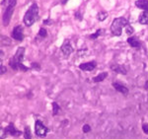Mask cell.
Here are the masks:
<instances>
[{"label":"cell","mask_w":148,"mask_h":139,"mask_svg":"<svg viewBox=\"0 0 148 139\" xmlns=\"http://www.w3.org/2000/svg\"><path fill=\"white\" fill-rule=\"evenodd\" d=\"M142 130L145 134H148V124L147 123L142 124Z\"/></svg>","instance_id":"cell-25"},{"label":"cell","mask_w":148,"mask_h":139,"mask_svg":"<svg viewBox=\"0 0 148 139\" xmlns=\"http://www.w3.org/2000/svg\"><path fill=\"white\" fill-rule=\"evenodd\" d=\"M128 43L132 46V47H139L140 46V43L138 41V40L135 37H130V38H128Z\"/></svg>","instance_id":"cell-15"},{"label":"cell","mask_w":148,"mask_h":139,"mask_svg":"<svg viewBox=\"0 0 148 139\" xmlns=\"http://www.w3.org/2000/svg\"><path fill=\"white\" fill-rule=\"evenodd\" d=\"M52 115H58L59 110H60V106H58V104L54 102V103L52 104Z\"/></svg>","instance_id":"cell-17"},{"label":"cell","mask_w":148,"mask_h":139,"mask_svg":"<svg viewBox=\"0 0 148 139\" xmlns=\"http://www.w3.org/2000/svg\"><path fill=\"white\" fill-rule=\"evenodd\" d=\"M107 17H108L107 12H99L98 15H97V19H98V21H100V22L104 21Z\"/></svg>","instance_id":"cell-19"},{"label":"cell","mask_w":148,"mask_h":139,"mask_svg":"<svg viewBox=\"0 0 148 139\" xmlns=\"http://www.w3.org/2000/svg\"><path fill=\"white\" fill-rule=\"evenodd\" d=\"M135 5L137 8L142 9L144 11H148V0H137V1H135Z\"/></svg>","instance_id":"cell-12"},{"label":"cell","mask_w":148,"mask_h":139,"mask_svg":"<svg viewBox=\"0 0 148 139\" xmlns=\"http://www.w3.org/2000/svg\"><path fill=\"white\" fill-rule=\"evenodd\" d=\"M108 76V73L107 72H102L100 74H98L97 76H95V77L93 78V82L95 83H100L102 82V81H104L107 78Z\"/></svg>","instance_id":"cell-14"},{"label":"cell","mask_w":148,"mask_h":139,"mask_svg":"<svg viewBox=\"0 0 148 139\" xmlns=\"http://www.w3.org/2000/svg\"><path fill=\"white\" fill-rule=\"evenodd\" d=\"M128 24V19L124 17H119L115 18V19L113 21L112 26H111V32L112 34L115 37H119L122 33V28L126 27Z\"/></svg>","instance_id":"cell-3"},{"label":"cell","mask_w":148,"mask_h":139,"mask_svg":"<svg viewBox=\"0 0 148 139\" xmlns=\"http://www.w3.org/2000/svg\"><path fill=\"white\" fill-rule=\"evenodd\" d=\"M111 69H112L114 72L122 74V75H126V74L128 73V70L126 69V67L119 65V64H113V65L111 66Z\"/></svg>","instance_id":"cell-11"},{"label":"cell","mask_w":148,"mask_h":139,"mask_svg":"<svg viewBox=\"0 0 148 139\" xmlns=\"http://www.w3.org/2000/svg\"><path fill=\"white\" fill-rule=\"evenodd\" d=\"M7 71V68L5 66H3V65H1V75H3L4 73H5Z\"/></svg>","instance_id":"cell-27"},{"label":"cell","mask_w":148,"mask_h":139,"mask_svg":"<svg viewBox=\"0 0 148 139\" xmlns=\"http://www.w3.org/2000/svg\"><path fill=\"white\" fill-rule=\"evenodd\" d=\"M97 66L96 61H89V62H84V63H81L79 65V68L83 71H93Z\"/></svg>","instance_id":"cell-9"},{"label":"cell","mask_w":148,"mask_h":139,"mask_svg":"<svg viewBox=\"0 0 148 139\" xmlns=\"http://www.w3.org/2000/svg\"><path fill=\"white\" fill-rule=\"evenodd\" d=\"M23 136H24V139H32V131L29 126L25 127L24 132H23Z\"/></svg>","instance_id":"cell-16"},{"label":"cell","mask_w":148,"mask_h":139,"mask_svg":"<svg viewBox=\"0 0 148 139\" xmlns=\"http://www.w3.org/2000/svg\"><path fill=\"white\" fill-rule=\"evenodd\" d=\"M16 3H17V0H9L8 5H7V8L5 10V12L3 14V25L5 27H7L10 23V20L12 18L14 9H15Z\"/></svg>","instance_id":"cell-4"},{"label":"cell","mask_w":148,"mask_h":139,"mask_svg":"<svg viewBox=\"0 0 148 139\" xmlns=\"http://www.w3.org/2000/svg\"><path fill=\"white\" fill-rule=\"evenodd\" d=\"M82 131L84 133H88V132H90L91 131V126L89 125V124H84V125L82 126Z\"/></svg>","instance_id":"cell-23"},{"label":"cell","mask_w":148,"mask_h":139,"mask_svg":"<svg viewBox=\"0 0 148 139\" xmlns=\"http://www.w3.org/2000/svg\"><path fill=\"white\" fill-rule=\"evenodd\" d=\"M50 21H52L50 19H48V20H45L43 21V24H50Z\"/></svg>","instance_id":"cell-28"},{"label":"cell","mask_w":148,"mask_h":139,"mask_svg":"<svg viewBox=\"0 0 148 139\" xmlns=\"http://www.w3.org/2000/svg\"><path fill=\"white\" fill-rule=\"evenodd\" d=\"M39 36L41 37V38H45V37L48 36L47 29H43V28H41L40 31H39Z\"/></svg>","instance_id":"cell-22"},{"label":"cell","mask_w":148,"mask_h":139,"mask_svg":"<svg viewBox=\"0 0 148 139\" xmlns=\"http://www.w3.org/2000/svg\"><path fill=\"white\" fill-rule=\"evenodd\" d=\"M101 34H102V29H98V30H97L96 33L90 35V39H91V40H96V39L98 38V37L100 36Z\"/></svg>","instance_id":"cell-20"},{"label":"cell","mask_w":148,"mask_h":139,"mask_svg":"<svg viewBox=\"0 0 148 139\" xmlns=\"http://www.w3.org/2000/svg\"><path fill=\"white\" fill-rule=\"evenodd\" d=\"M48 131H50V129L43 123L41 120H36V122H35V133L38 137L45 138L48 135Z\"/></svg>","instance_id":"cell-5"},{"label":"cell","mask_w":148,"mask_h":139,"mask_svg":"<svg viewBox=\"0 0 148 139\" xmlns=\"http://www.w3.org/2000/svg\"><path fill=\"white\" fill-rule=\"evenodd\" d=\"M113 87H114L117 92L122 93V94H124V95H128V92H129L128 88V87H126L124 85L121 84V83L114 82V83H113Z\"/></svg>","instance_id":"cell-10"},{"label":"cell","mask_w":148,"mask_h":139,"mask_svg":"<svg viewBox=\"0 0 148 139\" xmlns=\"http://www.w3.org/2000/svg\"><path fill=\"white\" fill-rule=\"evenodd\" d=\"M67 1H68V0H62V4H63V5H65V4L67 3Z\"/></svg>","instance_id":"cell-29"},{"label":"cell","mask_w":148,"mask_h":139,"mask_svg":"<svg viewBox=\"0 0 148 139\" xmlns=\"http://www.w3.org/2000/svg\"><path fill=\"white\" fill-rule=\"evenodd\" d=\"M4 132H5L6 135H11L14 136V137H19V136L22 135V131H20L19 129H17L15 127V125L13 124V122H10L8 126H6L4 128Z\"/></svg>","instance_id":"cell-6"},{"label":"cell","mask_w":148,"mask_h":139,"mask_svg":"<svg viewBox=\"0 0 148 139\" xmlns=\"http://www.w3.org/2000/svg\"><path fill=\"white\" fill-rule=\"evenodd\" d=\"M75 18H76V19H78L79 21L82 20V15H81V13L80 12H76L75 13Z\"/></svg>","instance_id":"cell-26"},{"label":"cell","mask_w":148,"mask_h":139,"mask_svg":"<svg viewBox=\"0 0 148 139\" xmlns=\"http://www.w3.org/2000/svg\"><path fill=\"white\" fill-rule=\"evenodd\" d=\"M138 22L141 25H148V11H144V12L139 16Z\"/></svg>","instance_id":"cell-13"},{"label":"cell","mask_w":148,"mask_h":139,"mask_svg":"<svg viewBox=\"0 0 148 139\" xmlns=\"http://www.w3.org/2000/svg\"><path fill=\"white\" fill-rule=\"evenodd\" d=\"M25 47L24 46H20V47H18L17 52H16L15 55L12 57V58L10 59V61H9V65L12 69L14 70H21V71H24V72H26V71L29 70V67H27L26 65H24V64L22 63L23 59H24V55H25Z\"/></svg>","instance_id":"cell-1"},{"label":"cell","mask_w":148,"mask_h":139,"mask_svg":"<svg viewBox=\"0 0 148 139\" xmlns=\"http://www.w3.org/2000/svg\"><path fill=\"white\" fill-rule=\"evenodd\" d=\"M39 19V6L36 3L31 5L24 16V23L27 27H31Z\"/></svg>","instance_id":"cell-2"},{"label":"cell","mask_w":148,"mask_h":139,"mask_svg":"<svg viewBox=\"0 0 148 139\" xmlns=\"http://www.w3.org/2000/svg\"><path fill=\"white\" fill-rule=\"evenodd\" d=\"M11 40L5 36H1V45H10Z\"/></svg>","instance_id":"cell-18"},{"label":"cell","mask_w":148,"mask_h":139,"mask_svg":"<svg viewBox=\"0 0 148 139\" xmlns=\"http://www.w3.org/2000/svg\"><path fill=\"white\" fill-rule=\"evenodd\" d=\"M12 38L14 40L18 41H22L24 40V34H23V28L22 26H16L14 27L12 31Z\"/></svg>","instance_id":"cell-7"},{"label":"cell","mask_w":148,"mask_h":139,"mask_svg":"<svg viewBox=\"0 0 148 139\" xmlns=\"http://www.w3.org/2000/svg\"><path fill=\"white\" fill-rule=\"evenodd\" d=\"M126 33L128 34V36H131V35L134 33V29H133L130 25H128V26L126 27Z\"/></svg>","instance_id":"cell-21"},{"label":"cell","mask_w":148,"mask_h":139,"mask_svg":"<svg viewBox=\"0 0 148 139\" xmlns=\"http://www.w3.org/2000/svg\"><path fill=\"white\" fill-rule=\"evenodd\" d=\"M31 68L35 69V70H40V69H41V65L38 63V62H32Z\"/></svg>","instance_id":"cell-24"},{"label":"cell","mask_w":148,"mask_h":139,"mask_svg":"<svg viewBox=\"0 0 148 139\" xmlns=\"http://www.w3.org/2000/svg\"><path fill=\"white\" fill-rule=\"evenodd\" d=\"M60 50H61V52L63 53L64 56H68V55H70L71 53L73 52V48H72V46H71L70 41H69L68 40L64 41V43H62V45L60 46Z\"/></svg>","instance_id":"cell-8"}]
</instances>
